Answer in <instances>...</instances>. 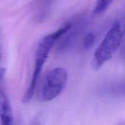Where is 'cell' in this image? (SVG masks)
Listing matches in <instances>:
<instances>
[{
  "label": "cell",
  "instance_id": "30bf717a",
  "mask_svg": "<svg viewBox=\"0 0 125 125\" xmlns=\"http://www.w3.org/2000/svg\"><path fill=\"white\" fill-rule=\"evenodd\" d=\"M1 48H0V59H1Z\"/></svg>",
  "mask_w": 125,
  "mask_h": 125
},
{
  "label": "cell",
  "instance_id": "3957f363",
  "mask_svg": "<svg viewBox=\"0 0 125 125\" xmlns=\"http://www.w3.org/2000/svg\"><path fill=\"white\" fill-rule=\"evenodd\" d=\"M67 70L63 67H56L48 72L39 86L38 96L43 102L50 101L59 96L67 82Z\"/></svg>",
  "mask_w": 125,
  "mask_h": 125
},
{
  "label": "cell",
  "instance_id": "277c9868",
  "mask_svg": "<svg viewBox=\"0 0 125 125\" xmlns=\"http://www.w3.org/2000/svg\"><path fill=\"white\" fill-rule=\"evenodd\" d=\"M0 120L2 125H12L13 123L12 109L9 100L4 92L0 88Z\"/></svg>",
  "mask_w": 125,
  "mask_h": 125
},
{
  "label": "cell",
  "instance_id": "52a82bcc",
  "mask_svg": "<svg viewBox=\"0 0 125 125\" xmlns=\"http://www.w3.org/2000/svg\"><path fill=\"white\" fill-rule=\"evenodd\" d=\"M95 41V37L93 33L87 34L83 39V46L85 50H90L94 45Z\"/></svg>",
  "mask_w": 125,
  "mask_h": 125
},
{
  "label": "cell",
  "instance_id": "ba28073f",
  "mask_svg": "<svg viewBox=\"0 0 125 125\" xmlns=\"http://www.w3.org/2000/svg\"><path fill=\"white\" fill-rule=\"evenodd\" d=\"M5 72H6V70H5L4 68H0V80H1L3 78L5 74Z\"/></svg>",
  "mask_w": 125,
  "mask_h": 125
},
{
  "label": "cell",
  "instance_id": "6da1fadb",
  "mask_svg": "<svg viewBox=\"0 0 125 125\" xmlns=\"http://www.w3.org/2000/svg\"><path fill=\"white\" fill-rule=\"evenodd\" d=\"M125 33V12L117 18L95 51L92 67L98 70L109 61L122 45Z\"/></svg>",
  "mask_w": 125,
  "mask_h": 125
},
{
  "label": "cell",
  "instance_id": "9c48e42d",
  "mask_svg": "<svg viewBox=\"0 0 125 125\" xmlns=\"http://www.w3.org/2000/svg\"><path fill=\"white\" fill-rule=\"evenodd\" d=\"M122 54L125 56V39L123 40V42H122Z\"/></svg>",
  "mask_w": 125,
  "mask_h": 125
},
{
  "label": "cell",
  "instance_id": "8992f818",
  "mask_svg": "<svg viewBox=\"0 0 125 125\" xmlns=\"http://www.w3.org/2000/svg\"><path fill=\"white\" fill-rule=\"evenodd\" d=\"M113 1L114 0H96L94 13L95 15H100L104 13L109 7Z\"/></svg>",
  "mask_w": 125,
  "mask_h": 125
},
{
  "label": "cell",
  "instance_id": "5b68a950",
  "mask_svg": "<svg viewBox=\"0 0 125 125\" xmlns=\"http://www.w3.org/2000/svg\"><path fill=\"white\" fill-rule=\"evenodd\" d=\"M106 92L112 96L125 97V79L112 83L107 87Z\"/></svg>",
  "mask_w": 125,
  "mask_h": 125
},
{
  "label": "cell",
  "instance_id": "7a4b0ae2",
  "mask_svg": "<svg viewBox=\"0 0 125 125\" xmlns=\"http://www.w3.org/2000/svg\"><path fill=\"white\" fill-rule=\"evenodd\" d=\"M72 26V23H68L54 32L51 33L42 38L39 42L35 52V65L32 75L31 80L28 89L23 95L22 101L23 103H28L32 98L33 95L36 88L38 79L41 74L43 67L48 58L52 46L56 41L61 39L67 32Z\"/></svg>",
  "mask_w": 125,
  "mask_h": 125
}]
</instances>
